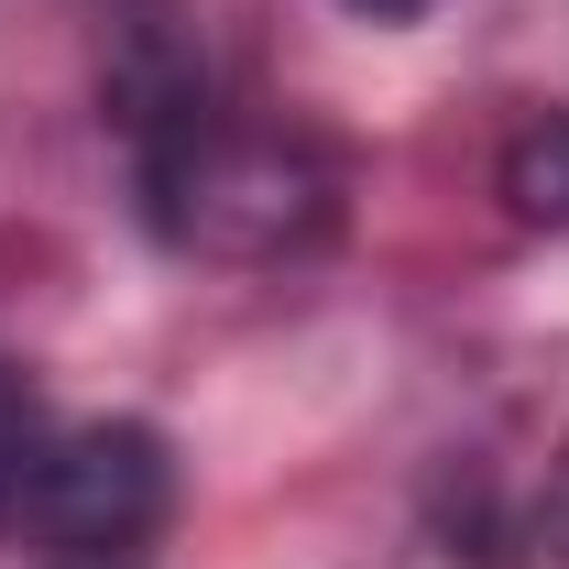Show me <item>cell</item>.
I'll return each instance as SVG.
<instances>
[{"mask_svg": "<svg viewBox=\"0 0 569 569\" xmlns=\"http://www.w3.org/2000/svg\"><path fill=\"white\" fill-rule=\"evenodd\" d=\"M351 11H361V22H417L427 0H351Z\"/></svg>", "mask_w": 569, "mask_h": 569, "instance_id": "cell-5", "label": "cell"}, {"mask_svg": "<svg viewBox=\"0 0 569 569\" xmlns=\"http://www.w3.org/2000/svg\"><path fill=\"white\" fill-rule=\"evenodd\" d=\"M33 449H44V406H33V383H22V372L0 361V537H11V515H22Z\"/></svg>", "mask_w": 569, "mask_h": 569, "instance_id": "cell-4", "label": "cell"}, {"mask_svg": "<svg viewBox=\"0 0 569 569\" xmlns=\"http://www.w3.org/2000/svg\"><path fill=\"white\" fill-rule=\"evenodd\" d=\"M548 537L569 548V471H559V493H548Z\"/></svg>", "mask_w": 569, "mask_h": 569, "instance_id": "cell-6", "label": "cell"}, {"mask_svg": "<svg viewBox=\"0 0 569 569\" xmlns=\"http://www.w3.org/2000/svg\"><path fill=\"white\" fill-rule=\"evenodd\" d=\"M121 132H132L142 219L176 252L209 263H284L340 219V164L284 121H241L198 67H153L142 56L121 77Z\"/></svg>", "mask_w": 569, "mask_h": 569, "instance_id": "cell-1", "label": "cell"}, {"mask_svg": "<svg viewBox=\"0 0 569 569\" xmlns=\"http://www.w3.org/2000/svg\"><path fill=\"white\" fill-rule=\"evenodd\" d=\"M164 515H176V460H164V438L132 427V417H88V427H44L11 537H33L44 559L110 569L121 548H142Z\"/></svg>", "mask_w": 569, "mask_h": 569, "instance_id": "cell-2", "label": "cell"}, {"mask_svg": "<svg viewBox=\"0 0 569 569\" xmlns=\"http://www.w3.org/2000/svg\"><path fill=\"white\" fill-rule=\"evenodd\" d=\"M503 209L537 230H569V110H537L503 142Z\"/></svg>", "mask_w": 569, "mask_h": 569, "instance_id": "cell-3", "label": "cell"}]
</instances>
